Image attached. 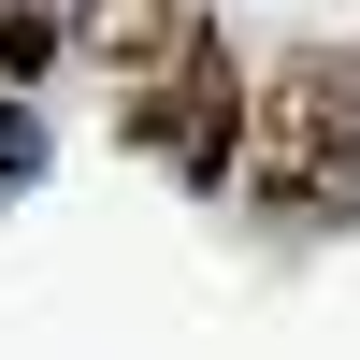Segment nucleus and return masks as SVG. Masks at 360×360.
<instances>
[{
  "mask_svg": "<svg viewBox=\"0 0 360 360\" xmlns=\"http://www.w3.org/2000/svg\"><path fill=\"white\" fill-rule=\"evenodd\" d=\"M29 159H44V144H29V115H0V188H15Z\"/></svg>",
  "mask_w": 360,
  "mask_h": 360,
  "instance_id": "nucleus-1",
  "label": "nucleus"
}]
</instances>
